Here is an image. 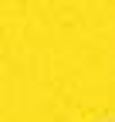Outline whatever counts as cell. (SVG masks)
Instances as JSON below:
<instances>
[]
</instances>
